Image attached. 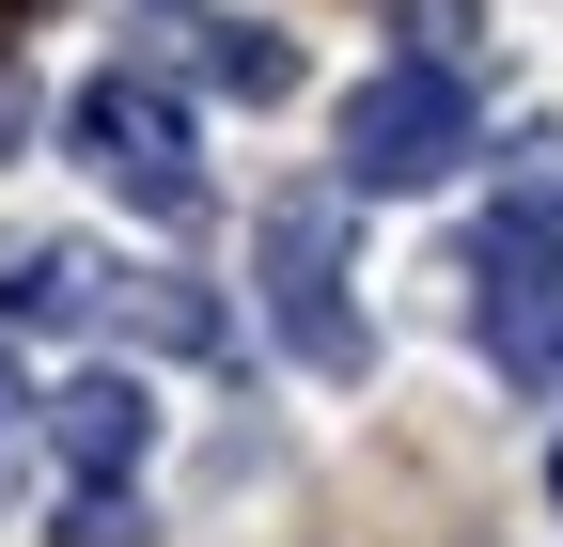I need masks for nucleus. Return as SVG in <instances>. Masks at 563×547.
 Masks as SVG:
<instances>
[{
  "mask_svg": "<svg viewBox=\"0 0 563 547\" xmlns=\"http://www.w3.org/2000/svg\"><path fill=\"white\" fill-rule=\"evenodd\" d=\"M563 266V172H532L501 220H485V250H470V282H548Z\"/></svg>",
  "mask_w": 563,
  "mask_h": 547,
  "instance_id": "0eeeda50",
  "label": "nucleus"
},
{
  "mask_svg": "<svg viewBox=\"0 0 563 547\" xmlns=\"http://www.w3.org/2000/svg\"><path fill=\"white\" fill-rule=\"evenodd\" d=\"M548 501H563V454H548Z\"/></svg>",
  "mask_w": 563,
  "mask_h": 547,
  "instance_id": "f8f14e48",
  "label": "nucleus"
},
{
  "mask_svg": "<svg viewBox=\"0 0 563 547\" xmlns=\"http://www.w3.org/2000/svg\"><path fill=\"white\" fill-rule=\"evenodd\" d=\"M63 142H79V172H95V188H125L141 220H203V142H188V94H173V79H141V63L79 79Z\"/></svg>",
  "mask_w": 563,
  "mask_h": 547,
  "instance_id": "f257e3e1",
  "label": "nucleus"
},
{
  "mask_svg": "<svg viewBox=\"0 0 563 547\" xmlns=\"http://www.w3.org/2000/svg\"><path fill=\"white\" fill-rule=\"evenodd\" d=\"M47 438H63L79 485H125V469L157 454V391L141 376H79V391H47Z\"/></svg>",
  "mask_w": 563,
  "mask_h": 547,
  "instance_id": "20e7f679",
  "label": "nucleus"
},
{
  "mask_svg": "<svg viewBox=\"0 0 563 547\" xmlns=\"http://www.w3.org/2000/svg\"><path fill=\"white\" fill-rule=\"evenodd\" d=\"M470 157V79L439 47L422 63H376L361 94H344V188H439Z\"/></svg>",
  "mask_w": 563,
  "mask_h": 547,
  "instance_id": "7ed1b4c3",
  "label": "nucleus"
},
{
  "mask_svg": "<svg viewBox=\"0 0 563 547\" xmlns=\"http://www.w3.org/2000/svg\"><path fill=\"white\" fill-rule=\"evenodd\" d=\"M203 79H220V94H298V47H282V32H251V16H203Z\"/></svg>",
  "mask_w": 563,
  "mask_h": 547,
  "instance_id": "6e6552de",
  "label": "nucleus"
},
{
  "mask_svg": "<svg viewBox=\"0 0 563 547\" xmlns=\"http://www.w3.org/2000/svg\"><path fill=\"white\" fill-rule=\"evenodd\" d=\"M251 250H266V313H282V345H298L313 376H361L376 328H361V298H344V188H282Z\"/></svg>",
  "mask_w": 563,
  "mask_h": 547,
  "instance_id": "f03ea898",
  "label": "nucleus"
},
{
  "mask_svg": "<svg viewBox=\"0 0 563 547\" xmlns=\"http://www.w3.org/2000/svg\"><path fill=\"white\" fill-rule=\"evenodd\" d=\"M485 360L517 391H563V266L548 282H485Z\"/></svg>",
  "mask_w": 563,
  "mask_h": 547,
  "instance_id": "423d86ee",
  "label": "nucleus"
},
{
  "mask_svg": "<svg viewBox=\"0 0 563 547\" xmlns=\"http://www.w3.org/2000/svg\"><path fill=\"white\" fill-rule=\"evenodd\" d=\"M16 125H32V79H16V63H0V157H16Z\"/></svg>",
  "mask_w": 563,
  "mask_h": 547,
  "instance_id": "9b49d317",
  "label": "nucleus"
},
{
  "mask_svg": "<svg viewBox=\"0 0 563 547\" xmlns=\"http://www.w3.org/2000/svg\"><path fill=\"white\" fill-rule=\"evenodd\" d=\"M110 313V266L79 235H16L0 250V328H95Z\"/></svg>",
  "mask_w": 563,
  "mask_h": 547,
  "instance_id": "39448f33",
  "label": "nucleus"
},
{
  "mask_svg": "<svg viewBox=\"0 0 563 547\" xmlns=\"http://www.w3.org/2000/svg\"><path fill=\"white\" fill-rule=\"evenodd\" d=\"M63 547H141V516H125V485H79V516H63Z\"/></svg>",
  "mask_w": 563,
  "mask_h": 547,
  "instance_id": "1a4fd4ad",
  "label": "nucleus"
},
{
  "mask_svg": "<svg viewBox=\"0 0 563 547\" xmlns=\"http://www.w3.org/2000/svg\"><path fill=\"white\" fill-rule=\"evenodd\" d=\"M16 454H32V391L0 376V485H16Z\"/></svg>",
  "mask_w": 563,
  "mask_h": 547,
  "instance_id": "9d476101",
  "label": "nucleus"
}]
</instances>
